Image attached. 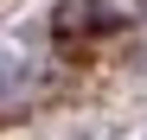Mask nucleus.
Instances as JSON below:
<instances>
[{
  "label": "nucleus",
  "instance_id": "1",
  "mask_svg": "<svg viewBox=\"0 0 147 140\" xmlns=\"http://www.w3.org/2000/svg\"><path fill=\"white\" fill-rule=\"evenodd\" d=\"M102 19H109V7H102V0H70V7L58 13V26L70 32V26H102Z\"/></svg>",
  "mask_w": 147,
  "mask_h": 140
}]
</instances>
